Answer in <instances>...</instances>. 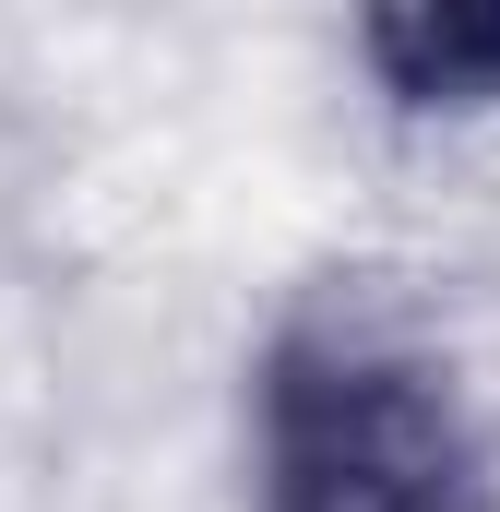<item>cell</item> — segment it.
<instances>
[{
    "mask_svg": "<svg viewBox=\"0 0 500 512\" xmlns=\"http://www.w3.org/2000/svg\"><path fill=\"white\" fill-rule=\"evenodd\" d=\"M262 512H489V429L393 310H298L262 346Z\"/></svg>",
    "mask_w": 500,
    "mask_h": 512,
    "instance_id": "1",
    "label": "cell"
},
{
    "mask_svg": "<svg viewBox=\"0 0 500 512\" xmlns=\"http://www.w3.org/2000/svg\"><path fill=\"white\" fill-rule=\"evenodd\" d=\"M358 60L393 108H489L500 96V0H393L358 24Z\"/></svg>",
    "mask_w": 500,
    "mask_h": 512,
    "instance_id": "2",
    "label": "cell"
}]
</instances>
